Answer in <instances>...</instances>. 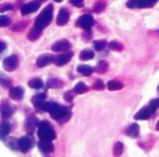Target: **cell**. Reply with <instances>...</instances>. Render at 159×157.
<instances>
[{
  "instance_id": "6da1fadb",
  "label": "cell",
  "mask_w": 159,
  "mask_h": 157,
  "mask_svg": "<svg viewBox=\"0 0 159 157\" xmlns=\"http://www.w3.org/2000/svg\"><path fill=\"white\" fill-rule=\"evenodd\" d=\"M40 109L44 111H48L50 113V117L59 122H66L71 116V113L68 110V108L60 106L55 102L44 103Z\"/></svg>"
},
{
  "instance_id": "7a4b0ae2",
  "label": "cell",
  "mask_w": 159,
  "mask_h": 157,
  "mask_svg": "<svg viewBox=\"0 0 159 157\" xmlns=\"http://www.w3.org/2000/svg\"><path fill=\"white\" fill-rule=\"evenodd\" d=\"M52 14H53V6L52 5H48L42 12L40 14L37 16L35 21V29L39 30H44L45 27H47L49 25V23L52 20Z\"/></svg>"
},
{
  "instance_id": "3957f363",
  "label": "cell",
  "mask_w": 159,
  "mask_h": 157,
  "mask_svg": "<svg viewBox=\"0 0 159 157\" xmlns=\"http://www.w3.org/2000/svg\"><path fill=\"white\" fill-rule=\"evenodd\" d=\"M37 134H38V137L40 139V141L51 142L52 140L56 139V132L48 121L39 122Z\"/></svg>"
},
{
  "instance_id": "277c9868",
  "label": "cell",
  "mask_w": 159,
  "mask_h": 157,
  "mask_svg": "<svg viewBox=\"0 0 159 157\" xmlns=\"http://www.w3.org/2000/svg\"><path fill=\"white\" fill-rule=\"evenodd\" d=\"M76 25L79 27H81V29L89 31L94 25V18L91 14H83L82 16L79 18V20H77V22H76Z\"/></svg>"
},
{
  "instance_id": "5b68a950",
  "label": "cell",
  "mask_w": 159,
  "mask_h": 157,
  "mask_svg": "<svg viewBox=\"0 0 159 157\" xmlns=\"http://www.w3.org/2000/svg\"><path fill=\"white\" fill-rule=\"evenodd\" d=\"M2 66H3V68H5V70L14 71L19 67V58H18V56L11 55V56H9V57H7L5 60H3Z\"/></svg>"
},
{
  "instance_id": "8992f818",
  "label": "cell",
  "mask_w": 159,
  "mask_h": 157,
  "mask_svg": "<svg viewBox=\"0 0 159 157\" xmlns=\"http://www.w3.org/2000/svg\"><path fill=\"white\" fill-rule=\"evenodd\" d=\"M0 113L3 118H10L13 116L14 109L8 100H2V103L0 105Z\"/></svg>"
},
{
  "instance_id": "52a82bcc",
  "label": "cell",
  "mask_w": 159,
  "mask_h": 157,
  "mask_svg": "<svg viewBox=\"0 0 159 157\" xmlns=\"http://www.w3.org/2000/svg\"><path fill=\"white\" fill-rule=\"evenodd\" d=\"M39 8H40L39 1H32V2L26 3V5H24L21 8V13H22L23 16H27V14L37 11Z\"/></svg>"
},
{
  "instance_id": "ba28073f",
  "label": "cell",
  "mask_w": 159,
  "mask_h": 157,
  "mask_svg": "<svg viewBox=\"0 0 159 157\" xmlns=\"http://www.w3.org/2000/svg\"><path fill=\"white\" fill-rule=\"evenodd\" d=\"M70 48H71V44H70V42L66 40V39L58 40V42H56L55 44L52 45V47H51L52 51H56V53H60V51H68Z\"/></svg>"
},
{
  "instance_id": "9c48e42d",
  "label": "cell",
  "mask_w": 159,
  "mask_h": 157,
  "mask_svg": "<svg viewBox=\"0 0 159 157\" xmlns=\"http://www.w3.org/2000/svg\"><path fill=\"white\" fill-rule=\"evenodd\" d=\"M32 140L29 136H22L20 140H18V147L22 153H27L32 148Z\"/></svg>"
},
{
  "instance_id": "30bf717a",
  "label": "cell",
  "mask_w": 159,
  "mask_h": 157,
  "mask_svg": "<svg viewBox=\"0 0 159 157\" xmlns=\"http://www.w3.org/2000/svg\"><path fill=\"white\" fill-rule=\"evenodd\" d=\"M55 62V57L52 55H42L38 57L37 61H36V64L39 68H44V67L48 66V64Z\"/></svg>"
},
{
  "instance_id": "8fae6325",
  "label": "cell",
  "mask_w": 159,
  "mask_h": 157,
  "mask_svg": "<svg viewBox=\"0 0 159 157\" xmlns=\"http://www.w3.org/2000/svg\"><path fill=\"white\" fill-rule=\"evenodd\" d=\"M152 115H154V113L150 110L149 107L145 106V107H143V108H142L141 110H139V113L134 116V119H136V120H147V119H149Z\"/></svg>"
},
{
  "instance_id": "7c38bea8",
  "label": "cell",
  "mask_w": 159,
  "mask_h": 157,
  "mask_svg": "<svg viewBox=\"0 0 159 157\" xmlns=\"http://www.w3.org/2000/svg\"><path fill=\"white\" fill-rule=\"evenodd\" d=\"M69 19H70V14H69L68 10L66 8H61L57 16V24L60 25V26L66 25L69 22Z\"/></svg>"
},
{
  "instance_id": "4fadbf2b",
  "label": "cell",
  "mask_w": 159,
  "mask_h": 157,
  "mask_svg": "<svg viewBox=\"0 0 159 157\" xmlns=\"http://www.w3.org/2000/svg\"><path fill=\"white\" fill-rule=\"evenodd\" d=\"M72 57H73V53H61V55L55 57V63L57 64V66H59V67L64 66V64H66L69 61H70Z\"/></svg>"
},
{
  "instance_id": "5bb4252c",
  "label": "cell",
  "mask_w": 159,
  "mask_h": 157,
  "mask_svg": "<svg viewBox=\"0 0 159 157\" xmlns=\"http://www.w3.org/2000/svg\"><path fill=\"white\" fill-rule=\"evenodd\" d=\"M38 124H39V122H38L37 118H36L35 116H30L26 119V121H25V128H26L27 132L31 133L37 128Z\"/></svg>"
},
{
  "instance_id": "9a60e30c",
  "label": "cell",
  "mask_w": 159,
  "mask_h": 157,
  "mask_svg": "<svg viewBox=\"0 0 159 157\" xmlns=\"http://www.w3.org/2000/svg\"><path fill=\"white\" fill-rule=\"evenodd\" d=\"M10 97L14 100H21L24 96V90L22 89L21 86H16V87H12L10 90V93H9Z\"/></svg>"
},
{
  "instance_id": "2e32d148",
  "label": "cell",
  "mask_w": 159,
  "mask_h": 157,
  "mask_svg": "<svg viewBox=\"0 0 159 157\" xmlns=\"http://www.w3.org/2000/svg\"><path fill=\"white\" fill-rule=\"evenodd\" d=\"M38 148L42 150L43 153H51L55 150V146H53L52 142H48V141H39L38 142Z\"/></svg>"
},
{
  "instance_id": "e0dca14e",
  "label": "cell",
  "mask_w": 159,
  "mask_h": 157,
  "mask_svg": "<svg viewBox=\"0 0 159 157\" xmlns=\"http://www.w3.org/2000/svg\"><path fill=\"white\" fill-rule=\"evenodd\" d=\"M156 5V2H144V1H128L126 7L129 8H149Z\"/></svg>"
},
{
  "instance_id": "ac0fdd59",
  "label": "cell",
  "mask_w": 159,
  "mask_h": 157,
  "mask_svg": "<svg viewBox=\"0 0 159 157\" xmlns=\"http://www.w3.org/2000/svg\"><path fill=\"white\" fill-rule=\"evenodd\" d=\"M124 133H125L128 136L137 137V136H139V126L137 123H132L130 127H128V128L125 129Z\"/></svg>"
},
{
  "instance_id": "d6986e66",
  "label": "cell",
  "mask_w": 159,
  "mask_h": 157,
  "mask_svg": "<svg viewBox=\"0 0 159 157\" xmlns=\"http://www.w3.org/2000/svg\"><path fill=\"white\" fill-rule=\"evenodd\" d=\"M11 131V126L9 122L3 121L0 123V140H3Z\"/></svg>"
},
{
  "instance_id": "ffe728a7",
  "label": "cell",
  "mask_w": 159,
  "mask_h": 157,
  "mask_svg": "<svg viewBox=\"0 0 159 157\" xmlns=\"http://www.w3.org/2000/svg\"><path fill=\"white\" fill-rule=\"evenodd\" d=\"M45 98H46V94L45 93H42V94H37L33 97L32 102H33L34 106L36 107L37 109H40L43 106V104L45 103Z\"/></svg>"
},
{
  "instance_id": "44dd1931",
  "label": "cell",
  "mask_w": 159,
  "mask_h": 157,
  "mask_svg": "<svg viewBox=\"0 0 159 157\" xmlns=\"http://www.w3.org/2000/svg\"><path fill=\"white\" fill-rule=\"evenodd\" d=\"M77 72L85 75V76H89L94 72V69L89 66H86V64H81V66L77 67Z\"/></svg>"
},
{
  "instance_id": "7402d4cb",
  "label": "cell",
  "mask_w": 159,
  "mask_h": 157,
  "mask_svg": "<svg viewBox=\"0 0 159 157\" xmlns=\"http://www.w3.org/2000/svg\"><path fill=\"white\" fill-rule=\"evenodd\" d=\"M29 86L34 90H39L44 86V82L40 80L39 77H34L31 81H29Z\"/></svg>"
},
{
  "instance_id": "603a6c76",
  "label": "cell",
  "mask_w": 159,
  "mask_h": 157,
  "mask_svg": "<svg viewBox=\"0 0 159 157\" xmlns=\"http://www.w3.org/2000/svg\"><path fill=\"white\" fill-rule=\"evenodd\" d=\"M94 56H95V53L93 50H91V49H84L82 53H80V59L86 61V60L93 59Z\"/></svg>"
},
{
  "instance_id": "cb8c5ba5",
  "label": "cell",
  "mask_w": 159,
  "mask_h": 157,
  "mask_svg": "<svg viewBox=\"0 0 159 157\" xmlns=\"http://www.w3.org/2000/svg\"><path fill=\"white\" fill-rule=\"evenodd\" d=\"M61 86H63V82L60 81L59 79H49L48 83H47L48 89H59Z\"/></svg>"
},
{
  "instance_id": "d4e9b609",
  "label": "cell",
  "mask_w": 159,
  "mask_h": 157,
  "mask_svg": "<svg viewBox=\"0 0 159 157\" xmlns=\"http://www.w3.org/2000/svg\"><path fill=\"white\" fill-rule=\"evenodd\" d=\"M107 87H108L110 91H118V90H121L123 87V84L119 81H116V80H112V81H109L107 83Z\"/></svg>"
},
{
  "instance_id": "484cf974",
  "label": "cell",
  "mask_w": 159,
  "mask_h": 157,
  "mask_svg": "<svg viewBox=\"0 0 159 157\" xmlns=\"http://www.w3.org/2000/svg\"><path fill=\"white\" fill-rule=\"evenodd\" d=\"M0 85H2L6 89L11 87L12 82H11V80H10V77H8L7 75L3 74V73H0Z\"/></svg>"
},
{
  "instance_id": "4316f807",
  "label": "cell",
  "mask_w": 159,
  "mask_h": 157,
  "mask_svg": "<svg viewBox=\"0 0 159 157\" xmlns=\"http://www.w3.org/2000/svg\"><path fill=\"white\" fill-rule=\"evenodd\" d=\"M95 70H96V72H98V73H105L108 70V62L105 61V60H100L97 63V66H96Z\"/></svg>"
},
{
  "instance_id": "83f0119b",
  "label": "cell",
  "mask_w": 159,
  "mask_h": 157,
  "mask_svg": "<svg viewBox=\"0 0 159 157\" xmlns=\"http://www.w3.org/2000/svg\"><path fill=\"white\" fill-rule=\"evenodd\" d=\"M87 91H89V87H87L83 82H80V83H77V84H75L74 92L76 94H84L85 92H87Z\"/></svg>"
},
{
  "instance_id": "f1b7e54d",
  "label": "cell",
  "mask_w": 159,
  "mask_h": 157,
  "mask_svg": "<svg viewBox=\"0 0 159 157\" xmlns=\"http://www.w3.org/2000/svg\"><path fill=\"white\" fill-rule=\"evenodd\" d=\"M123 144L121 143V142H117V143L115 144V146H113V155H115L116 157H119L122 155V153H123Z\"/></svg>"
},
{
  "instance_id": "f546056e",
  "label": "cell",
  "mask_w": 159,
  "mask_h": 157,
  "mask_svg": "<svg viewBox=\"0 0 159 157\" xmlns=\"http://www.w3.org/2000/svg\"><path fill=\"white\" fill-rule=\"evenodd\" d=\"M40 32H42V31H39V30H37V29H35V27H33V29H32L31 31H30V33H29V35H27V37H29L30 40H36L38 37H39Z\"/></svg>"
},
{
  "instance_id": "4dcf8cb0",
  "label": "cell",
  "mask_w": 159,
  "mask_h": 157,
  "mask_svg": "<svg viewBox=\"0 0 159 157\" xmlns=\"http://www.w3.org/2000/svg\"><path fill=\"white\" fill-rule=\"evenodd\" d=\"M106 45H107L106 40H95L94 42V48H95L96 51H102L105 49Z\"/></svg>"
},
{
  "instance_id": "1f68e13d",
  "label": "cell",
  "mask_w": 159,
  "mask_h": 157,
  "mask_svg": "<svg viewBox=\"0 0 159 157\" xmlns=\"http://www.w3.org/2000/svg\"><path fill=\"white\" fill-rule=\"evenodd\" d=\"M109 48L112 49V50H122L123 49V45L119 42H116V40H112V42L109 43Z\"/></svg>"
},
{
  "instance_id": "d6a6232c",
  "label": "cell",
  "mask_w": 159,
  "mask_h": 157,
  "mask_svg": "<svg viewBox=\"0 0 159 157\" xmlns=\"http://www.w3.org/2000/svg\"><path fill=\"white\" fill-rule=\"evenodd\" d=\"M147 106L149 107L150 110H152V113H155V111H156L157 109L159 108V97L158 98H155V99H152V100H150L149 104H148Z\"/></svg>"
},
{
  "instance_id": "836d02e7",
  "label": "cell",
  "mask_w": 159,
  "mask_h": 157,
  "mask_svg": "<svg viewBox=\"0 0 159 157\" xmlns=\"http://www.w3.org/2000/svg\"><path fill=\"white\" fill-rule=\"evenodd\" d=\"M10 24H11V19L9 16H0V26L6 27V26H9Z\"/></svg>"
},
{
  "instance_id": "e575fe53",
  "label": "cell",
  "mask_w": 159,
  "mask_h": 157,
  "mask_svg": "<svg viewBox=\"0 0 159 157\" xmlns=\"http://www.w3.org/2000/svg\"><path fill=\"white\" fill-rule=\"evenodd\" d=\"M105 7H106V3L102 2V1H98V2H96L95 5H94L93 11L96 12V13H99V12H102V10L105 9Z\"/></svg>"
},
{
  "instance_id": "d590c367",
  "label": "cell",
  "mask_w": 159,
  "mask_h": 157,
  "mask_svg": "<svg viewBox=\"0 0 159 157\" xmlns=\"http://www.w3.org/2000/svg\"><path fill=\"white\" fill-rule=\"evenodd\" d=\"M7 145L9 146L11 150H19L18 147V142H16V140L14 139V137H10V139L7 140Z\"/></svg>"
},
{
  "instance_id": "8d00e7d4",
  "label": "cell",
  "mask_w": 159,
  "mask_h": 157,
  "mask_svg": "<svg viewBox=\"0 0 159 157\" xmlns=\"http://www.w3.org/2000/svg\"><path fill=\"white\" fill-rule=\"evenodd\" d=\"M105 87H106V85H105V83L102 82V80H97L93 84V89L94 90H97V91H102V90H104Z\"/></svg>"
},
{
  "instance_id": "74e56055",
  "label": "cell",
  "mask_w": 159,
  "mask_h": 157,
  "mask_svg": "<svg viewBox=\"0 0 159 157\" xmlns=\"http://www.w3.org/2000/svg\"><path fill=\"white\" fill-rule=\"evenodd\" d=\"M27 24H29L27 21L26 22H24V21H23V22H19V23H16L13 27H12V31H22V30L24 29Z\"/></svg>"
},
{
  "instance_id": "f35d334b",
  "label": "cell",
  "mask_w": 159,
  "mask_h": 157,
  "mask_svg": "<svg viewBox=\"0 0 159 157\" xmlns=\"http://www.w3.org/2000/svg\"><path fill=\"white\" fill-rule=\"evenodd\" d=\"M13 9V6L11 3H3V5H0V12H5L8 10Z\"/></svg>"
},
{
  "instance_id": "ab89813d",
  "label": "cell",
  "mask_w": 159,
  "mask_h": 157,
  "mask_svg": "<svg viewBox=\"0 0 159 157\" xmlns=\"http://www.w3.org/2000/svg\"><path fill=\"white\" fill-rule=\"evenodd\" d=\"M64 99H66V102H72V100H73L72 92H66V93L64 94Z\"/></svg>"
},
{
  "instance_id": "60d3db41",
  "label": "cell",
  "mask_w": 159,
  "mask_h": 157,
  "mask_svg": "<svg viewBox=\"0 0 159 157\" xmlns=\"http://www.w3.org/2000/svg\"><path fill=\"white\" fill-rule=\"evenodd\" d=\"M71 2V5H73L74 6V7H83V6H84V3L82 2V1H74V0H71L70 1Z\"/></svg>"
},
{
  "instance_id": "b9f144b4",
  "label": "cell",
  "mask_w": 159,
  "mask_h": 157,
  "mask_svg": "<svg viewBox=\"0 0 159 157\" xmlns=\"http://www.w3.org/2000/svg\"><path fill=\"white\" fill-rule=\"evenodd\" d=\"M6 49V44L3 42H0V53H2Z\"/></svg>"
},
{
  "instance_id": "7bdbcfd3",
  "label": "cell",
  "mask_w": 159,
  "mask_h": 157,
  "mask_svg": "<svg viewBox=\"0 0 159 157\" xmlns=\"http://www.w3.org/2000/svg\"><path fill=\"white\" fill-rule=\"evenodd\" d=\"M156 130H157V131H159V121L157 122V124H156Z\"/></svg>"
},
{
  "instance_id": "ee69618b",
  "label": "cell",
  "mask_w": 159,
  "mask_h": 157,
  "mask_svg": "<svg viewBox=\"0 0 159 157\" xmlns=\"http://www.w3.org/2000/svg\"><path fill=\"white\" fill-rule=\"evenodd\" d=\"M158 92H159V85H158Z\"/></svg>"
}]
</instances>
